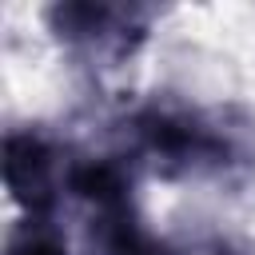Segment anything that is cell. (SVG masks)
I'll return each mask as SVG.
<instances>
[{
	"mask_svg": "<svg viewBox=\"0 0 255 255\" xmlns=\"http://www.w3.org/2000/svg\"><path fill=\"white\" fill-rule=\"evenodd\" d=\"M4 179L12 187V195L20 203H28L32 211L52 203V187H56V155L40 135H8L4 147Z\"/></svg>",
	"mask_w": 255,
	"mask_h": 255,
	"instance_id": "cell-1",
	"label": "cell"
},
{
	"mask_svg": "<svg viewBox=\"0 0 255 255\" xmlns=\"http://www.w3.org/2000/svg\"><path fill=\"white\" fill-rule=\"evenodd\" d=\"M8 255H68V247H64V239H60V231H56L52 223H44V219L32 215V219L12 235Z\"/></svg>",
	"mask_w": 255,
	"mask_h": 255,
	"instance_id": "cell-2",
	"label": "cell"
}]
</instances>
